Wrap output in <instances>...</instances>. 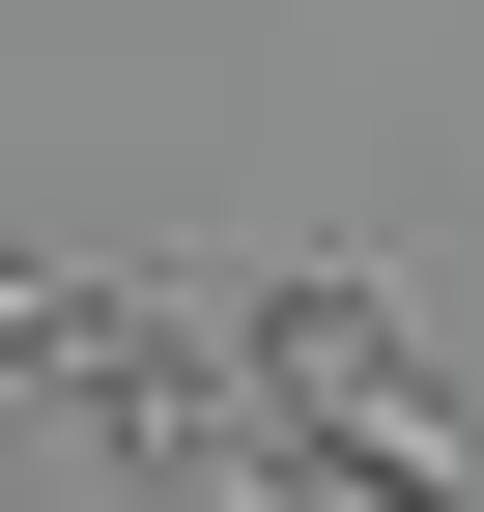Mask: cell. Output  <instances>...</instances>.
<instances>
[{"instance_id": "obj_1", "label": "cell", "mask_w": 484, "mask_h": 512, "mask_svg": "<svg viewBox=\"0 0 484 512\" xmlns=\"http://www.w3.org/2000/svg\"><path fill=\"white\" fill-rule=\"evenodd\" d=\"M0 370H29V399H86L114 456H200V484L285 456V399H228V370L171 342V313H114V285H29V313H0Z\"/></svg>"}]
</instances>
